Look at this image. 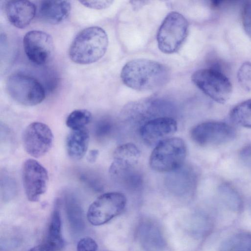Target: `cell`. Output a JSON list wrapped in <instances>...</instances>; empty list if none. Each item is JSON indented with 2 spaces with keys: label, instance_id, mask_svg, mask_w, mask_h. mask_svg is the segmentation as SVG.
I'll return each mask as SVG.
<instances>
[{
  "label": "cell",
  "instance_id": "6da1fadb",
  "mask_svg": "<svg viewBox=\"0 0 251 251\" xmlns=\"http://www.w3.org/2000/svg\"><path fill=\"white\" fill-rule=\"evenodd\" d=\"M169 76V70L165 65L147 59L128 61L121 73L122 80L126 86L140 91L153 90L163 86Z\"/></svg>",
  "mask_w": 251,
  "mask_h": 251
},
{
  "label": "cell",
  "instance_id": "7a4b0ae2",
  "mask_svg": "<svg viewBox=\"0 0 251 251\" xmlns=\"http://www.w3.org/2000/svg\"><path fill=\"white\" fill-rule=\"evenodd\" d=\"M108 38L104 29L99 26L85 28L79 32L70 47L69 55L75 63L89 64L100 60L105 53Z\"/></svg>",
  "mask_w": 251,
  "mask_h": 251
},
{
  "label": "cell",
  "instance_id": "3957f363",
  "mask_svg": "<svg viewBox=\"0 0 251 251\" xmlns=\"http://www.w3.org/2000/svg\"><path fill=\"white\" fill-rule=\"evenodd\" d=\"M189 24L180 13H169L161 23L156 39L159 49L166 54L177 52L185 41L188 34Z\"/></svg>",
  "mask_w": 251,
  "mask_h": 251
},
{
  "label": "cell",
  "instance_id": "277c9868",
  "mask_svg": "<svg viewBox=\"0 0 251 251\" xmlns=\"http://www.w3.org/2000/svg\"><path fill=\"white\" fill-rule=\"evenodd\" d=\"M186 155L184 141L170 137L158 144L152 151L149 160L151 167L159 172H169L179 168Z\"/></svg>",
  "mask_w": 251,
  "mask_h": 251
},
{
  "label": "cell",
  "instance_id": "5b68a950",
  "mask_svg": "<svg viewBox=\"0 0 251 251\" xmlns=\"http://www.w3.org/2000/svg\"><path fill=\"white\" fill-rule=\"evenodd\" d=\"M194 84L203 93L219 103H225L232 93L229 79L215 69H201L195 71L191 76Z\"/></svg>",
  "mask_w": 251,
  "mask_h": 251
},
{
  "label": "cell",
  "instance_id": "8992f818",
  "mask_svg": "<svg viewBox=\"0 0 251 251\" xmlns=\"http://www.w3.org/2000/svg\"><path fill=\"white\" fill-rule=\"evenodd\" d=\"M9 95L16 102L25 106H34L45 98L42 84L34 77L22 74L11 75L6 82Z\"/></svg>",
  "mask_w": 251,
  "mask_h": 251
},
{
  "label": "cell",
  "instance_id": "52a82bcc",
  "mask_svg": "<svg viewBox=\"0 0 251 251\" xmlns=\"http://www.w3.org/2000/svg\"><path fill=\"white\" fill-rule=\"evenodd\" d=\"M126 203L125 195L117 192L102 194L90 205L87 217L94 226L106 224L120 214Z\"/></svg>",
  "mask_w": 251,
  "mask_h": 251
},
{
  "label": "cell",
  "instance_id": "ba28073f",
  "mask_svg": "<svg viewBox=\"0 0 251 251\" xmlns=\"http://www.w3.org/2000/svg\"><path fill=\"white\" fill-rule=\"evenodd\" d=\"M194 142L201 146L223 144L232 140L236 136L235 129L222 122H206L194 126L190 132Z\"/></svg>",
  "mask_w": 251,
  "mask_h": 251
},
{
  "label": "cell",
  "instance_id": "9c48e42d",
  "mask_svg": "<svg viewBox=\"0 0 251 251\" xmlns=\"http://www.w3.org/2000/svg\"><path fill=\"white\" fill-rule=\"evenodd\" d=\"M22 176L27 199L32 202L38 201L47 188L49 176L46 169L36 160L28 159L23 164Z\"/></svg>",
  "mask_w": 251,
  "mask_h": 251
},
{
  "label": "cell",
  "instance_id": "30bf717a",
  "mask_svg": "<svg viewBox=\"0 0 251 251\" xmlns=\"http://www.w3.org/2000/svg\"><path fill=\"white\" fill-rule=\"evenodd\" d=\"M22 140L26 152L33 157L38 158L46 154L51 149L53 135L48 125L35 122L25 128Z\"/></svg>",
  "mask_w": 251,
  "mask_h": 251
},
{
  "label": "cell",
  "instance_id": "8fae6325",
  "mask_svg": "<svg viewBox=\"0 0 251 251\" xmlns=\"http://www.w3.org/2000/svg\"><path fill=\"white\" fill-rule=\"evenodd\" d=\"M25 53L35 64L43 65L50 59L53 51V42L51 36L41 30L27 32L23 39Z\"/></svg>",
  "mask_w": 251,
  "mask_h": 251
},
{
  "label": "cell",
  "instance_id": "7c38bea8",
  "mask_svg": "<svg viewBox=\"0 0 251 251\" xmlns=\"http://www.w3.org/2000/svg\"><path fill=\"white\" fill-rule=\"evenodd\" d=\"M177 123L173 118L161 117L150 120L140 128V133L148 145L156 146L161 141L170 138L177 130Z\"/></svg>",
  "mask_w": 251,
  "mask_h": 251
},
{
  "label": "cell",
  "instance_id": "4fadbf2b",
  "mask_svg": "<svg viewBox=\"0 0 251 251\" xmlns=\"http://www.w3.org/2000/svg\"><path fill=\"white\" fill-rule=\"evenodd\" d=\"M5 13L12 25L23 28L28 25L34 18L36 6L28 0H9L5 5Z\"/></svg>",
  "mask_w": 251,
  "mask_h": 251
},
{
  "label": "cell",
  "instance_id": "5bb4252c",
  "mask_svg": "<svg viewBox=\"0 0 251 251\" xmlns=\"http://www.w3.org/2000/svg\"><path fill=\"white\" fill-rule=\"evenodd\" d=\"M71 4L68 0H42L39 6L40 17L50 24H58L69 16Z\"/></svg>",
  "mask_w": 251,
  "mask_h": 251
},
{
  "label": "cell",
  "instance_id": "9a60e30c",
  "mask_svg": "<svg viewBox=\"0 0 251 251\" xmlns=\"http://www.w3.org/2000/svg\"><path fill=\"white\" fill-rule=\"evenodd\" d=\"M139 238L145 251H163L165 246L163 236L153 223L145 222L139 228Z\"/></svg>",
  "mask_w": 251,
  "mask_h": 251
},
{
  "label": "cell",
  "instance_id": "2e32d148",
  "mask_svg": "<svg viewBox=\"0 0 251 251\" xmlns=\"http://www.w3.org/2000/svg\"><path fill=\"white\" fill-rule=\"evenodd\" d=\"M89 140V132L86 127L72 130L67 136L66 143L70 157L74 160L83 158L87 151Z\"/></svg>",
  "mask_w": 251,
  "mask_h": 251
},
{
  "label": "cell",
  "instance_id": "e0dca14e",
  "mask_svg": "<svg viewBox=\"0 0 251 251\" xmlns=\"http://www.w3.org/2000/svg\"><path fill=\"white\" fill-rule=\"evenodd\" d=\"M140 156V151L135 145L132 143L122 144L115 149L110 167L115 169L134 168Z\"/></svg>",
  "mask_w": 251,
  "mask_h": 251
},
{
  "label": "cell",
  "instance_id": "ac0fdd59",
  "mask_svg": "<svg viewBox=\"0 0 251 251\" xmlns=\"http://www.w3.org/2000/svg\"><path fill=\"white\" fill-rule=\"evenodd\" d=\"M44 244L50 251H60L64 247L61 233V221L59 211L54 209Z\"/></svg>",
  "mask_w": 251,
  "mask_h": 251
},
{
  "label": "cell",
  "instance_id": "d6986e66",
  "mask_svg": "<svg viewBox=\"0 0 251 251\" xmlns=\"http://www.w3.org/2000/svg\"><path fill=\"white\" fill-rule=\"evenodd\" d=\"M220 251H251V233H236L223 241Z\"/></svg>",
  "mask_w": 251,
  "mask_h": 251
},
{
  "label": "cell",
  "instance_id": "ffe728a7",
  "mask_svg": "<svg viewBox=\"0 0 251 251\" xmlns=\"http://www.w3.org/2000/svg\"><path fill=\"white\" fill-rule=\"evenodd\" d=\"M65 209L68 222L72 229L78 231L84 226L82 210L78 201L73 197H69L65 200Z\"/></svg>",
  "mask_w": 251,
  "mask_h": 251
},
{
  "label": "cell",
  "instance_id": "44dd1931",
  "mask_svg": "<svg viewBox=\"0 0 251 251\" xmlns=\"http://www.w3.org/2000/svg\"><path fill=\"white\" fill-rule=\"evenodd\" d=\"M230 118L237 125L251 128V99L235 106L230 111Z\"/></svg>",
  "mask_w": 251,
  "mask_h": 251
},
{
  "label": "cell",
  "instance_id": "7402d4cb",
  "mask_svg": "<svg viewBox=\"0 0 251 251\" xmlns=\"http://www.w3.org/2000/svg\"><path fill=\"white\" fill-rule=\"evenodd\" d=\"M92 116L86 109H77L72 112L66 119L67 126L72 130L85 127L91 121Z\"/></svg>",
  "mask_w": 251,
  "mask_h": 251
},
{
  "label": "cell",
  "instance_id": "603a6c76",
  "mask_svg": "<svg viewBox=\"0 0 251 251\" xmlns=\"http://www.w3.org/2000/svg\"><path fill=\"white\" fill-rule=\"evenodd\" d=\"M237 80L240 86L246 91H251V62H244L239 67Z\"/></svg>",
  "mask_w": 251,
  "mask_h": 251
},
{
  "label": "cell",
  "instance_id": "cb8c5ba5",
  "mask_svg": "<svg viewBox=\"0 0 251 251\" xmlns=\"http://www.w3.org/2000/svg\"><path fill=\"white\" fill-rule=\"evenodd\" d=\"M219 192L226 202L234 206H239L241 200L239 194L229 183H225L219 187Z\"/></svg>",
  "mask_w": 251,
  "mask_h": 251
},
{
  "label": "cell",
  "instance_id": "d4e9b609",
  "mask_svg": "<svg viewBox=\"0 0 251 251\" xmlns=\"http://www.w3.org/2000/svg\"><path fill=\"white\" fill-rule=\"evenodd\" d=\"M242 18L244 31L251 38V0L246 1L244 4Z\"/></svg>",
  "mask_w": 251,
  "mask_h": 251
},
{
  "label": "cell",
  "instance_id": "484cf974",
  "mask_svg": "<svg viewBox=\"0 0 251 251\" xmlns=\"http://www.w3.org/2000/svg\"><path fill=\"white\" fill-rule=\"evenodd\" d=\"M98 245L91 237L81 238L77 243L76 251H97Z\"/></svg>",
  "mask_w": 251,
  "mask_h": 251
},
{
  "label": "cell",
  "instance_id": "4316f807",
  "mask_svg": "<svg viewBox=\"0 0 251 251\" xmlns=\"http://www.w3.org/2000/svg\"><path fill=\"white\" fill-rule=\"evenodd\" d=\"M79 2L86 7L95 9H102L109 7L112 0H81Z\"/></svg>",
  "mask_w": 251,
  "mask_h": 251
},
{
  "label": "cell",
  "instance_id": "83f0119b",
  "mask_svg": "<svg viewBox=\"0 0 251 251\" xmlns=\"http://www.w3.org/2000/svg\"><path fill=\"white\" fill-rule=\"evenodd\" d=\"M239 155L244 164L251 170V146L243 148L240 151Z\"/></svg>",
  "mask_w": 251,
  "mask_h": 251
},
{
  "label": "cell",
  "instance_id": "f1b7e54d",
  "mask_svg": "<svg viewBox=\"0 0 251 251\" xmlns=\"http://www.w3.org/2000/svg\"><path fill=\"white\" fill-rule=\"evenodd\" d=\"M112 125L110 122L103 121L100 122L97 132L100 136H105L111 131Z\"/></svg>",
  "mask_w": 251,
  "mask_h": 251
},
{
  "label": "cell",
  "instance_id": "f546056e",
  "mask_svg": "<svg viewBox=\"0 0 251 251\" xmlns=\"http://www.w3.org/2000/svg\"><path fill=\"white\" fill-rule=\"evenodd\" d=\"M99 155V151L97 150H92L90 151L87 156V160L89 162H94Z\"/></svg>",
  "mask_w": 251,
  "mask_h": 251
},
{
  "label": "cell",
  "instance_id": "4dcf8cb0",
  "mask_svg": "<svg viewBox=\"0 0 251 251\" xmlns=\"http://www.w3.org/2000/svg\"><path fill=\"white\" fill-rule=\"evenodd\" d=\"M27 251H50V250L44 243L34 246L28 250Z\"/></svg>",
  "mask_w": 251,
  "mask_h": 251
}]
</instances>
